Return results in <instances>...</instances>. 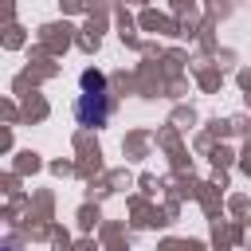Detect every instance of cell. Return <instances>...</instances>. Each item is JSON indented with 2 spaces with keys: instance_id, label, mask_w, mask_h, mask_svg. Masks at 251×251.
<instances>
[{
  "instance_id": "cell-1",
  "label": "cell",
  "mask_w": 251,
  "mask_h": 251,
  "mask_svg": "<svg viewBox=\"0 0 251 251\" xmlns=\"http://www.w3.org/2000/svg\"><path fill=\"white\" fill-rule=\"evenodd\" d=\"M110 94L106 90H82L78 94V102H75V118H78V126H90V129H98V126H106L110 122Z\"/></svg>"
},
{
  "instance_id": "cell-2",
  "label": "cell",
  "mask_w": 251,
  "mask_h": 251,
  "mask_svg": "<svg viewBox=\"0 0 251 251\" xmlns=\"http://www.w3.org/2000/svg\"><path fill=\"white\" fill-rule=\"evenodd\" d=\"M82 86H86V90H106V78H102L98 71H86V75H82Z\"/></svg>"
}]
</instances>
